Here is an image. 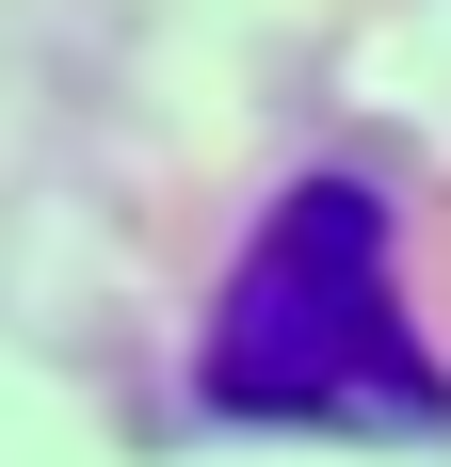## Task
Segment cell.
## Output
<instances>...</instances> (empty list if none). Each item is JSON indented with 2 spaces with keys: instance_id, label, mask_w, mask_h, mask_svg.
Wrapping results in <instances>:
<instances>
[{
  "instance_id": "1",
  "label": "cell",
  "mask_w": 451,
  "mask_h": 467,
  "mask_svg": "<svg viewBox=\"0 0 451 467\" xmlns=\"http://www.w3.org/2000/svg\"><path fill=\"white\" fill-rule=\"evenodd\" d=\"M194 387L210 420H274V435H451V371L419 355L371 178H290L258 210V242L210 290Z\"/></svg>"
}]
</instances>
